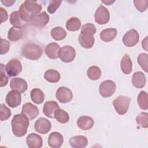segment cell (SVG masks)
<instances>
[{
  "label": "cell",
  "mask_w": 148,
  "mask_h": 148,
  "mask_svg": "<svg viewBox=\"0 0 148 148\" xmlns=\"http://www.w3.org/2000/svg\"><path fill=\"white\" fill-rule=\"evenodd\" d=\"M49 16L46 13V12H42L39 14L33 15L28 23L36 27L43 28L49 23Z\"/></svg>",
  "instance_id": "cell-8"
},
{
  "label": "cell",
  "mask_w": 148,
  "mask_h": 148,
  "mask_svg": "<svg viewBox=\"0 0 148 148\" xmlns=\"http://www.w3.org/2000/svg\"><path fill=\"white\" fill-rule=\"evenodd\" d=\"M147 3L148 1L145 0V1H138V0H135L134 1V4L136 9L140 12H143L146 10L147 8Z\"/></svg>",
  "instance_id": "cell-39"
},
{
  "label": "cell",
  "mask_w": 148,
  "mask_h": 148,
  "mask_svg": "<svg viewBox=\"0 0 148 148\" xmlns=\"http://www.w3.org/2000/svg\"><path fill=\"white\" fill-rule=\"evenodd\" d=\"M51 36L56 40H63L66 35L65 30L61 27H56L53 28L51 31Z\"/></svg>",
  "instance_id": "cell-32"
},
{
  "label": "cell",
  "mask_w": 148,
  "mask_h": 148,
  "mask_svg": "<svg viewBox=\"0 0 148 148\" xmlns=\"http://www.w3.org/2000/svg\"><path fill=\"white\" fill-rule=\"evenodd\" d=\"M130 102V98L126 96L120 95L113 101V105L119 114L124 115L127 112Z\"/></svg>",
  "instance_id": "cell-4"
},
{
  "label": "cell",
  "mask_w": 148,
  "mask_h": 148,
  "mask_svg": "<svg viewBox=\"0 0 148 148\" xmlns=\"http://www.w3.org/2000/svg\"><path fill=\"white\" fill-rule=\"evenodd\" d=\"M10 87L12 90L23 93L27 90L28 84L24 79L20 77H15L10 80Z\"/></svg>",
  "instance_id": "cell-15"
},
{
  "label": "cell",
  "mask_w": 148,
  "mask_h": 148,
  "mask_svg": "<svg viewBox=\"0 0 148 148\" xmlns=\"http://www.w3.org/2000/svg\"><path fill=\"white\" fill-rule=\"evenodd\" d=\"M5 102L11 108H16L20 105L21 102V93L18 91L12 90L8 92L6 96Z\"/></svg>",
  "instance_id": "cell-12"
},
{
  "label": "cell",
  "mask_w": 148,
  "mask_h": 148,
  "mask_svg": "<svg viewBox=\"0 0 148 148\" xmlns=\"http://www.w3.org/2000/svg\"><path fill=\"white\" fill-rule=\"evenodd\" d=\"M147 36L144 39V40H142V47H143V48H144L146 50H147Z\"/></svg>",
  "instance_id": "cell-45"
},
{
  "label": "cell",
  "mask_w": 148,
  "mask_h": 148,
  "mask_svg": "<svg viewBox=\"0 0 148 148\" xmlns=\"http://www.w3.org/2000/svg\"><path fill=\"white\" fill-rule=\"evenodd\" d=\"M1 54H4L8 52L10 48V43L7 40L1 38Z\"/></svg>",
  "instance_id": "cell-41"
},
{
  "label": "cell",
  "mask_w": 148,
  "mask_h": 148,
  "mask_svg": "<svg viewBox=\"0 0 148 148\" xmlns=\"http://www.w3.org/2000/svg\"><path fill=\"white\" fill-rule=\"evenodd\" d=\"M26 143L29 148H40L43 146L42 137L35 133H31L27 136Z\"/></svg>",
  "instance_id": "cell-16"
},
{
  "label": "cell",
  "mask_w": 148,
  "mask_h": 148,
  "mask_svg": "<svg viewBox=\"0 0 148 148\" xmlns=\"http://www.w3.org/2000/svg\"><path fill=\"white\" fill-rule=\"evenodd\" d=\"M31 99L36 104L42 103L45 99V94L39 88H34L30 92Z\"/></svg>",
  "instance_id": "cell-29"
},
{
  "label": "cell",
  "mask_w": 148,
  "mask_h": 148,
  "mask_svg": "<svg viewBox=\"0 0 148 148\" xmlns=\"http://www.w3.org/2000/svg\"><path fill=\"white\" fill-rule=\"evenodd\" d=\"M42 8V6L35 1L27 0L21 5L18 12L22 20L25 23H29L31 17L39 13Z\"/></svg>",
  "instance_id": "cell-2"
},
{
  "label": "cell",
  "mask_w": 148,
  "mask_h": 148,
  "mask_svg": "<svg viewBox=\"0 0 148 148\" xmlns=\"http://www.w3.org/2000/svg\"><path fill=\"white\" fill-rule=\"evenodd\" d=\"M78 40L80 45L85 49L91 48L94 46L95 42L93 35L87 33L80 32Z\"/></svg>",
  "instance_id": "cell-18"
},
{
  "label": "cell",
  "mask_w": 148,
  "mask_h": 148,
  "mask_svg": "<svg viewBox=\"0 0 148 148\" xmlns=\"http://www.w3.org/2000/svg\"><path fill=\"white\" fill-rule=\"evenodd\" d=\"M43 50L42 47L38 44L28 43L25 44L21 50L22 56L30 60H38L42 56Z\"/></svg>",
  "instance_id": "cell-3"
},
{
  "label": "cell",
  "mask_w": 148,
  "mask_h": 148,
  "mask_svg": "<svg viewBox=\"0 0 148 148\" xmlns=\"http://www.w3.org/2000/svg\"><path fill=\"white\" fill-rule=\"evenodd\" d=\"M1 10V23H2L3 22L6 21L8 18V14L5 9H4L3 8H0Z\"/></svg>",
  "instance_id": "cell-43"
},
{
  "label": "cell",
  "mask_w": 148,
  "mask_h": 148,
  "mask_svg": "<svg viewBox=\"0 0 148 148\" xmlns=\"http://www.w3.org/2000/svg\"><path fill=\"white\" fill-rule=\"evenodd\" d=\"M29 119L23 113L16 114L11 121L12 129L13 134L17 137L25 135L29 126Z\"/></svg>",
  "instance_id": "cell-1"
},
{
  "label": "cell",
  "mask_w": 148,
  "mask_h": 148,
  "mask_svg": "<svg viewBox=\"0 0 148 148\" xmlns=\"http://www.w3.org/2000/svg\"><path fill=\"white\" fill-rule=\"evenodd\" d=\"M117 31L115 28H106L102 30L100 34V38L105 42H109L113 40L117 36Z\"/></svg>",
  "instance_id": "cell-25"
},
{
  "label": "cell",
  "mask_w": 148,
  "mask_h": 148,
  "mask_svg": "<svg viewBox=\"0 0 148 148\" xmlns=\"http://www.w3.org/2000/svg\"><path fill=\"white\" fill-rule=\"evenodd\" d=\"M94 124V121L92 118L87 116H80L77 120V127L84 131L90 130L93 127Z\"/></svg>",
  "instance_id": "cell-21"
},
{
  "label": "cell",
  "mask_w": 148,
  "mask_h": 148,
  "mask_svg": "<svg viewBox=\"0 0 148 148\" xmlns=\"http://www.w3.org/2000/svg\"><path fill=\"white\" fill-rule=\"evenodd\" d=\"M59 108L58 104L54 101H46L43 105V114L49 118H54V113L55 111Z\"/></svg>",
  "instance_id": "cell-19"
},
{
  "label": "cell",
  "mask_w": 148,
  "mask_h": 148,
  "mask_svg": "<svg viewBox=\"0 0 148 148\" xmlns=\"http://www.w3.org/2000/svg\"><path fill=\"white\" fill-rule=\"evenodd\" d=\"M62 135L58 132H51L48 138V145L52 148L60 147L63 143Z\"/></svg>",
  "instance_id": "cell-17"
},
{
  "label": "cell",
  "mask_w": 148,
  "mask_h": 148,
  "mask_svg": "<svg viewBox=\"0 0 148 148\" xmlns=\"http://www.w3.org/2000/svg\"><path fill=\"white\" fill-rule=\"evenodd\" d=\"M22 68L20 61L16 58L10 60L5 66V71L9 77L18 75L22 71Z\"/></svg>",
  "instance_id": "cell-7"
},
{
  "label": "cell",
  "mask_w": 148,
  "mask_h": 148,
  "mask_svg": "<svg viewBox=\"0 0 148 148\" xmlns=\"http://www.w3.org/2000/svg\"><path fill=\"white\" fill-rule=\"evenodd\" d=\"M54 117L58 122L61 124H65L69 121V116L68 113L62 109H57L54 113Z\"/></svg>",
  "instance_id": "cell-31"
},
{
  "label": "cell",
  "mask_w": 148,
  "mask_h": 148,
  "mask_svg": "<svg viewBox=\"0 0 148 148\" xmlns=\"http://www.w3.org/2000/svg\"><path fill=\"white\" fill-rule=\"evenodd\" d=\"M69 144L74 148H83L88 144L87 138L83 135H76L72 136L69 139Z\"/></svg>",
  "instance_id": "cell-22"
},
{
  "label": "cell",
  "mask_w": 148,
  "mask_h": 148,
  "mask_svg": "<svg viewBox=\"0 0 148 148\" xmlns=\"http://www.w3.org/2000/svg\"><path fill=\"white\" fill-rule=\"evenodd\" d=\"M23 28L12 27L8 31V38L10 41L16 42L20 39L23 35Z\"/></svg>",
  "instance_id": "cell-27"
},
{
  "label": "cell",
  "mask_w": 148,
  "mask_h": 148,
  "mask_svg": "<svg viewBox=\"0 0 148 148\" xmlns=\"http://www.w3.org/2000/svg\"><path fill=\"white\" fill-rule=\"evenodd\" d=\"M76 57V51L71 46H64L60 48L58 53V57L60 60L66 63L73 61Z\"/></svg>",
  "instance_id": "cell-6"
},
{
  "label": "cell",
  "mask_w": 148,
  "mask_h": 148,
  "mask_svg": "<svg viewBox=\"0 0 148 148\" xmlns=\"http://www.w3.org/2000/svg\"><path fill=\"white\" fill-rule=\"evenodd\" d=\"M137 61L140 67L145 71V72H147L148 66V55L146 53H141L139 54L137 57Z\"/></svg>",
  "instance_id": "cell-36"
},
{
  "label": "cell",
  "mask_w": 148,
  "mask_h": 148,
  "mask_svg": "<svg viewBox=\"0 0 148 148\" xmlns=\"http://www.w3.org/2000/svg\"><path fill=\"white\" fill-rule=\"evenodd\" d=\"M1 2L6 6L9 7L13 5V4L15 2V1H9V0H5V1H1Z\"/></svg>",
  "instance_id": "cell-44"
},
{
  "label": "cell",
  "mask_w": 148,
  "mask_h": 148,
  "mask_svg": "<svg viewBox=\"0 0 148 148\" xmlns=\"http://www.w3.org/2000/svg\"><path fill=\"white\" fill-rule=\"evenodd\" d=\"M57 100L62 103H65L70 102L73 98L72 91L66 87H59L56 94Z\"/></svg>",
  "instance_id": "cell-11"
},
{
  "label": "cell",
  "mask_w": 148,
  "mask_h": 148,
  "mask_svg": "<svg viewBox=\"0 0 148 148\" xmlns=\"http://www.w3.org/2000/svg\"><path fill=\"white\" fill-rule=\"evenodd\" d=\"M3 68H5L4 65L2 64H1V87L6 86L8 82V78L5 74V71L3 70Z\"/></svg>",
  "instance_id": "cell-42"
},
{
  "label": "cell",
  "mask_w": 148,
  "mask_h": 148,
  "mask_svg": "<svg viewBox=\"0 0 148 148\" xmlns=\"http://www.w3.org/2000/svg\"><path fill=\"white\" fill-rule=\"evenodd\" d=\"M60 74L56 69L47 70L44 74V78L50 83H57L60 80Z\"/></svg>",
  "instance_id": "cell-28"
},
{
  "label": "cell",
  "mask_w": 148,
  "mask_h": 148,
  "mask_svg": "<svg viewBox=\"0 0 148 148\" xmlns=\"http://www.w3.org/2000/svg\"><path fill=\"white\" fill-rule=\"evenodd\" d=\"M136 121L141 127L147 128L148 127V114L146 112L139 113L136 116Z\"/></svg>",
  "instance_id": "cell-35"
},
{
  "label": "cell",
  "mask_w": 148,
  "mask_h": 148,
  "mask_svg": "<svg viewBox=\"0 0 148 148\" xmlns=\"http://www.w3.org/2000/svg\"><path fill=\"white\" fill-rule=\"evenodd\" d=\"M116 88V83L113 81L110 80H105L99 85V92L102 97L108 98L114 93Z\"/></svg>",
  "instance_id": "cell-5"
},
{
  "label": "cell",
  "mask_w": 148,
  "mask_h": 148,
  "mask_svg": "<svg viewBox=\"0 0 148 148\" xmlns=\"http://www.w3.org/2000/svg\"><path fill=\"white\" fill-rule=\"evenodd\" d=\"M138 104L140 109L147 110L148 109V95L146 91H142L138 95Z\"/></svg>",
  "instance_id": "cell-33"
},
{
  "label": "cell",
  "mask_w": 148,
  "mask_h": 148,
  "mask_svg": "<svg viewBox=\"0 0 148 148\" xmlns=\"http://www.w3.org/2000/svg\"><path fill=\"white\" fill-rule=\"evenodd\" d=\"M0 108H1V112H0L1 121H3L8 120L12 114L10 110L3 103H1L0 105Z\"/></svg>",
  "instance_id": "cell-37"
},
{
  "label": "cell",
  "mask_w": 148,
  "mask_h": 148,
  "mask_svg": "<svg viewBox=\"0 0 148 148\" xmlns=\"http://www.w3.org/2000/svg\"><path fill=\"white\" fill-rule=\"evenodd\" d=\"M51 128V124L50 121L45 118L40 117L38 119L35 123L34 129L35 130L40 134H46L48 133Z\"/></svg>",
  "instance_id": "cell-13"
},
{
  "label": "cell",
  "mask_w": 148,
  "mask_h": 148,
  "mask_svg": "<svg viewBox=\"0 0 148 148\" xmlns=\"http://www.w3.org/2000/svg\"><path fill=\"white\" fill-rule=\"evenodd\" d=\"M146 79L145 75L142 72H135L132 77V85L138 88H143L146 84Z\"/></svg>",
  "instance_id": "cell-23"
},
{
  "label": "cell",
  "mask_w": 148,
  "mask_h": 148,
  "mask_svg": "<svg viewBox=\"0 0 148 148\" xmlns=\"http://www.w3.org/2000/svg\"><path fill=\"white\" fill-rule=\"evenodd\" d=\"M21 113L24 114L29 120L35 119L39 114V109L35 105L30 102L25 103L23 105Z\"/></svg>",
  "instance_id": "cell-14"
},
{
  "label": "cell",
  "mask_w": 148,
  "mask_h": 148,
  "mask_svg": "<svg viewBox=\"0 0 148 148\" xmlns=\"http://www.w3.org/2000/svg\"><path fill=\"white\" fill-rule=\"evenodd\" d=\"M139 39L138 31L135 29L128 31L123 37V42L127 47H133L136 45Z\"/></svg>",
  "instance_id": "cell-10"
},
{
  "label": "cell",
  "mask_w": 148,
  "mask_h": 148,
  "mask_svg": "<svg viewBox=\"0 0 148 148\" xmlns=\"http://www.w3.org/2000/svg\"><path fill=\"white\" fill-rule=\"evenodd\" d=\"M102 2L103 3H105V4H106L107 5H111V4H112L113 3H114V1H102Z\"/></svg>",
  "instance_id": "cell-46"
},
{
  "label": "cell",
  "mask_w": 148,
  "mask_h": 148,
  "mask_svg": "<svg viewBox=\"0 0 148 148\" xmlns=\"http://www.w3.org/2000/svg\"><path fill=\"white\" fill-rule=\"evenodd\" d=\"M60 50V46L56 42L49 43L45 49V52L46 56L50 59H57L58 58V53Z\"/></svg>",
  "instance_id": "cell-20"
},
{
  "label": "cell",
  "mask_w": 148,
  "mask_h": 148,
  "mask_svg": "<svg viewBox=\"0 0 148 148\" xmlns=\"http://www.w3.org/2000/svg\"><path fill=\"white\" fill-rule=\"evenodd\" d=\"M87 75L90 80H97L101 77V71L100 68L97 66H91L88 69L87 71Z\"/></svg>",
  "instance_id": "cell-34"
},
{
  "label": "cell",
  "mask_w": 148,
  "mask_h": 148,
  "mask_svg": "<svg viewBox=\"0 0 148 148\" xmlns=\"http://www.w3.org/2000/svg\"><path fill=\"white\" fill-rule=\"evenodd\" d=\"M10 23L14 27L23 28L25 26L27 23L24 21L19 13L18 11L13 12L10 15Z\"/></svg>",
  "instance_id": "cell-24"
},
{
  "label": "cell",
  "mask_w": 148,
  "mask_h": 148,
  "mask_svg": "<svg viewBox=\"0 0 148 148\" xmlns=\"http://www.w3.org/2000/svg\"><path fill=\"white\" fill-rule=\"evenodd\" d=\"M95 21L99 24H105L110 20V13L109 10L103 5H101L96 10L94 14Z\"/></svg>",
  "instance_id": "cell-9"
},
{
  "label": "cell",
  "mask_w": 148,
  "mask_h": 148,
  "mask_svg": "<svg viewBox=\"0 0 148 148\" xmlns=\"http://www.w3.org/2000/svg\"><path fill=\"white\" fill-rule=\"evenodd\" d=\"M80 27L81 21L76 17H71L66 23V28L69 31H78Z\"/></svg>",
  "instance_id": "cell-30"
},
{
  "label": "cell",
  "mask_w": 148,
  "mask_h": 148,
  "mask_svg": "<svg viewBox=\"0 0 148 148\" xmlns=\"http://www.w3.org/2000/svg\"><path fill=\"white\" fill-rule=\"evenodd\" d=\"M80 32L87 33L94 35L96 32L95 26L91 23H87L86 24H84L81 28Z\"/></svg>",
  "instance_id": "cell-38"
},
{
  "label": "cell",
  "mask_w": 148,
  "mask_h": 148,
  "mask_svg": "<svg viewBox=\"0 0 148 148\" xmlns=\"http://www.w3.org/2000/svg\"><path fill=\"white\" fill-rule=\"evenodd\" d=\"M120 66L122 72L125 74H130L132 70V62L127 54H125L121 58Z\"/></svg>",
  "instance_id": "cell-26"
},
{
  "label": "cell",
  "mask_w": 148,
  "mask_h": 148,
  "mask_svg": "<svg viewBox=\"0 0 148 148\" xmlns=\"http://www.w3.org/2000/svg\"><path fill=\"white\" fill-rule=\"evenodd\" d=\"M61 2V1H51L47 7V12L50 14L55 13L60 6Z\"/></svg>",
  "instance_id": "cell-40"
}]
</instances>
